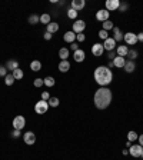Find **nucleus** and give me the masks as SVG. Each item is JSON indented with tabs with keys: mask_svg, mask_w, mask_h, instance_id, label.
<instances>
[{
	"mask_svg": "<svg viewBox=\"0 0 143 160\" xmlns=\"http://www.w3.org/2000/svg\"><path fill=\"white\" fill-rule=\"evenodd\" d=\"M93 101H95V106L99 110L107 109V107L110 106V103H112V92H110V89H107V87H99L95 92Z\"/></svg>",
	"mask_w": 143,
	"mask_h": 160,
	"instance_id": "nucleus-1",
	"label": "nucleus"
},
{
	"mask_svg": "<svg viewBox=\"0 0 143 160\" xmlns=\"http://www.w3.org/2000/svg\"><path fill=\"white\" fill-rule=\"evenodd\" d=\"M95 80L100 87H107L113 80V73L107 66H99L95 70Z\"/></svg>",
	"mask_w": 143,
	"mask_h": 160,
	"instance_id": "nucleus-2",
	"label": "nucleus"
},
{
	"mask_svg": "<svg viewBox=\"0 0 143 160\" xmlns=\"http://www.w3.org/2000/svg\"><path fill=\"white\" fill-rule=\"evenodd\" d=\"M49 110V103L46 100H39L35 106V112L37 114H44Z\"/></svg>",
	"mask_w": 143,
	"mask_h": 160,
	"instance_id": "nucleus-3",
	"label": "nucleus"
},
{
	"mask_svg": "<svg viewBox=\"0 0 143 160\" xmlns=\"http://www.w3.org/2000/svg\"><path fill=\"white\" fill-rule=\"evenodd\" d=\"M13 125V129H17V130H22L24 126H26V119H24V116H22V114H19V116H16V117L13 119L12 122Z\"/></svg>",
	"mask_w": 143,
	"mask_h": 160,
	"instance_id": "nucleus-4",
	"label": "nucleus"
},
{
	"mask_svg": "<svg viewBox=\"0 0 143 160\" xmlns=\"http://www.w3.org/2000/svg\"><path fill=\"white\" fill-rule=\"evenodd\" d=\"M123 40L126 42V44H129V46H135L137 43V35L135 33H132V32H127L123 35Z\"/></svg>",
	"mask_w": 143,
	"mask_h": 160,
	"instance_id": "nucleus-5",
	"label": "nucleus"
},
{
	"mask_svg": "<svg viewBox=\"0 0 143 160\" xmlns=\"http://www.w3.org/2000/svg\"><path fill=\"white\" fill-rule=\"evenodd\" d=\"M129 153H130L132 157H140L143 153V146L140 144H133L129 147Z\"/></svg>",
	"mask_w": 143,
	"mask_h": 160,
	"instance_id": "nucleus-6",
	"label": "nucleus"
},
{
	"mask_svg": "<svg viewBox=\"0 0 143 160\" xmlns=\"http://www.w3.org/2000/svg\"><path fill=\"white\" fill-rule=\"evenodd\" d=\"M84 29H86V23H84L83 20H76V22L73 23V29H72V32H75L76 35H79V33H83Z\"/></svg>",
	"mask_w": 143,
	"mask_h": 160,
	"instance_id": "nucleus-7",
	"label": "nucleus"
},
{
	"mask_svg": "<svg viewBox=\"0 0 143 160\" xmlns=\"http://www.w3.org/2000/svg\"><path fill=\"white\" fill-rule=\"evenodd\" d=\"M106 10L107 12H114V10H119L120 2L119 0H106Z\"/></svg>",
	"mask_w": 143,
	"mask_h": 160,
	"instance_id": "nucleus-8",
	"label": "nucleus"
},
{
	"mask_svg": "<svg viewBox=\"0 0 143 160\" xmlns=\"http://www.w3.org/2000/svg\"><path fill=\"white\" fill-rule=\"evenodd\" d=\"M109 16H110V13L107 12L106 9H102V10H97L96 12V20H99V22H106L109 20Z\"/></svg>",
	"mask_w": 143,
	"mask_h": 160,
	"instance_id": "nucleus-9",
	"label": "nucleus"
},
{
	"mask_svg": "<svg viewBox=\"0 0 143 160\" xmlns=\"http://www.w3.org/2000/svg\"><path fill=\"white\" fill-rule=\"evenodd\" d=\"M103 53H105V47H103L102 43H95V44L92 46V54H93V56L100 57Z\"/></svg>",
	"mask_w": 143,
	"mask_h": 160,
	"instance_id": "nucleus-10",
	"label": "nucleus"
},
{
	"mask_svg": "<svg viewBox=\"0 0 143 160\" xmlns=\"http://www.w3.org/2000/svg\"><path fill=\"white\" fill-rule=\"evenodd\" d=\"M23 140L26 144H29V146H32V144H35L36 143V134L33 133V131H26L23 134Z\"/></svg>",
	"mask_w": 143,
	"mask_h": 160,
	"instance_id": "nucleus-11",
	"label": "nucleus"
},
{
	"mask_svg": "<svg viewBox=\"0 0 143 160\" xmlns=\"http://www.w3.org/2000/svg\"><path fill=\"white\" fill-rule=\"evenodd\" d=\"M103 47H105V50H107V52H112V50H114V49H116V42H114L113 37H109V39H106V40L103 42Z\"/></svg>",
	"mask_w": 143,
	"mask_h": 160,
	"instance_id": "nucleus-12",
	"label": "nucleus"
},
{
	"mask_svg": "<svg viewBox=\"0 0 143 160\" xmlns=\"http://www.w3.org/2000/svg\"><path fill=\"white\" fill-rule=\"evenodd\" d=\"M84 57H86V53H84L82 49H79V50H76V52H73V59H75V62L82 63V62L84 60Z\"/></svg>",
	"mask_w": 143,
	"mask_h": 160,
	"instance_id": "nucleus-13",
	"label": "nucleus"
},
{
	"mask_svg": "<svg viewBox=\"0 0 143 160\" xmlns=\"http://www.w3.org/2000/svg\"><path fill=\"white\" fill-rule=\"evenodd\" d=\"M84 6H86V2H84V0H73V2H72V9H75L76 12L83 10Z\"/></svg>",
	"mask_w": 143,
	"mask_h": 160,
	"instance_id": "nucleus-14",
	"label": "nucleus"
},
{
	"mask_svg": "<svg viewBox=\"0 0 143 160\" xmlns=\"http://www.w3.org/2000/svg\"><path fill=\"white\" fill-rule=\"evenodd\" d=\"M63 40H65L66 43H75V40H76V33L75 32H72V30H69V32H66L65 36H63Z\"/></svg>",
	"mask_w": 143,
	"mask_h": 160,
	"instance_id": "nucleus-15",
	"label": "nucleus"
},
{
	"mask_svg": "<svg viewBox=\"0 0 143 160\" xmlns=\"http://www.w3.org/2000/svg\"><path fill=\"white\" fill-rule=\"evenodd\" d=\"M125 71L126 73H133L135 71V69H136V63H135V60H126L125 63Z\"/></svg>",
	"mask_w": 143,
	"mask_h": 160,
	"instance_id": "nucleus-16",
	"label": "nucleus"
},
{
	"mask_svg": "<svg viewBox=\"0 0 143 160\" xmlns=\"http://www.w3.org/2000/svg\"><path fill=\"white\" fill-rule=\"evenodd\" d=\"M112 62H113V66H114V67H119V69H120V67H125L126 59H125V57H120V56H116V57H114Z\"/></svg>",
	"mask_w": 143,
	"mask_h": 160,
	"instance_id": "nucleus-17",
	"label": "nucleus"
},
{
	"mask_svg": "<svg viewBox=\"0 0 143 160\" xmlns=\"http://www.w3.org/2000/svg\"><path fill=\"white\" fill-rule=\"evenodd\" d=\"M59 30V23H56V22H50V23L46 26V32H49L50 35H53Z\"/></svg>",
	"mask_w": 143,
	"mask_h": 160,
	"instance_id": "nucleus-18",
	"label": "nucleus"
},
{
	"mask_svg": "<svg viewBox=\"0 0 143 160\" xmlns=\"http://www.w3.org/2000/svg\"><path fill=\"white\" fill-rule=\"evenodd\" d=\"M70 69V63H69V60H60L59 63V70L62 73H66V71H69Z\"/></svg>",
	"mask_w": 143,
	"mask_h": 160,
	"instance_id": "nucleus-19",
	"label": "nucleus"
},
{
	"mask_svg": "<svg viewBox=\"0 0 143 160\" xmlns=\"http://www.w3.org/2000/svg\"><path fill=\"white\" fill-rule=\"evenodd\" d=\"M127 53H129V49H127V46H117V49H116V54H117V56H120V57H126V56H127Z\"/></svg>",
	"mask_w": 143,
	"mask_h": 160,
	"instance_id": "nucleus-20",
	"label": "nucleus"
},
{
	"mask_svg": "<svg viewBox=\"0 0 143 160\" xmlns=\"http://www.w3.org/2000/svg\"><path fill=\"white\" fill-rule=\"evenodd\" d=\"M113 39L114 42H122L123 40V33H122V30L119 27H113Z\"/></svg>",
	"mask_w": 143,
	"mask_h": 160,
	"instance_id": "nucleus-21",
	"label": "nucleus"
},
{
	"mask_svg": "<svg viewBox=\"0 0 143 160\" xmlns=\"http://www.w3.org/2000/svg\"><path fill=\"white\" fill-rule=\"evenodd\" d=\"M6 69L7 70H16V69H19V62L17 60H7L6 63Z\"/></svg>",
	"mask_w": 143,
	"mask_h": 160,
	"instance_id": "nucleus-22",
	"label": "nucleus"
},
{
	"mask_svg": "<svg viewBox=\"0 0 143 160\" xmlns=\"http://www.w3.org/2000/svg\"><path fill=\"white\" fill-rule=\"evenodd\" d=\"M69 53H70V52H69V49H67V47H62L59 50V57L62 60H67V57H69Z\"/></svg>",
	"mask_w": 143,
	"mask_h": 160,
	"instance_id": "nucleus-23",
	"label": "nucleus"
},
{
	"mask_svg": "<svg viewBox=\"0 0 143 160\" xmlns=\"http://www.w3.org/2000/svg\"><path fill=\"white\" fill-rule=\"evenodd\" d=\"M30 69L33 71H39V70H42V63L39 62V60H33L32 63H30Z\"/></svg>",
	"mask_w": 143,
	"mask_h": 160,
	"instance_id": "nucleus-24",
	"label": "nucleus"
},
{
	"mask_svg": "<svg viewBox=\"0 0 143 160\" xmlns=\"http://www.w3.org/2000/svg\"><path fill=\"white\" fill-rule=\"evenodd\" d=\"M43 82H44V86H47V87H53L54 83H56V82H54V77H52V76L44 77Z\"/></svg>",
	"mask_w": 143,
	"mask_h": 160,
	"instance_id": "nucleus-25",
	"label": "nucleus"
},
{
	"mask_svg": "<svg viewBox=\"0 0 143 160\" xmlns=\"http://www.w3.org/2000/svg\"><path fill=\"white\" fill-rule=\"evenodd\" d=\"M50 14H49V13H43L42 16H40V23H43L44 24V26H47L49 23H50Z\"/></svg>",
	"mask_w": 143,
	"mask_h": 160,
	"instance_id": "nucleus-26",
	"label": "nucleus"
},
{
	"mask_svg": "<svg viewBox=\"0 0 143 160\" xmlns=\"http://www.w3.org/2000/svg\"><path fill=\"white\" fill-rule=\"evenodd\" d=\"M12 74H13V77H14L16 80H20V79H23V76H24V73H23L22 69H16V70H13Z\"/></svg>",
	"mask_w": 143,
	"mask_h": 160,
	"instance_id": "nucleus-27",
	"label": "nucleus"
},
{
	"mask_svg": "<svg viewBox=\"0 0 143 160\" xmlns=\"http://www.w3.org/2000/svg\"><path fill=\"white\" fill-rule=\"evenodd\" d=\"M137 137H139V134H137L136 131H129V133H127V142H135V140H137Z\"/></svg>",
	"mask_w": 143,
	"mask_h": 160,
	"instance_id": "nucleus-28",
	"label": "nucleus"
},
{
	"mask_svg": "<svg viewBox=\"0 0 143 160\" xmlns=\"http://www.w3.org/2000/svg\"><path fill=\"white\" fill-rule=\"evenodd\" d=\"M47 103H49V107H57L59 106V103H60V100L57 99V97H50Z\"/></svg>",
	"mask_w": 143,
	"mask_h": 160,
	"instance_id": "nucleus-29",
	"label": "nucleus"
},
{
	"mask_svg": "<svg viewBox=\"0 0 143 160\" xmlns=\"http://www.w3.org/2000/svg\"><path fill=\"white\" fill-rule=\"evenodd\" d=\"M14 80H16V79L13 77V74H12V73H9V74H7V76L5 77V83H6L7 86H12V84L14 83Z\"/></svg>",
	"mask_w": 143,
	"mask_h": 160,
	"instance_id": "nucleus-30",
	"label": "nucleus"
},
{
	"mask_svg": "<svg viewBox=\"0 0 143 160\" xmlns=\"http://www.w3.org/2000/svg\"><path fill=\"white\" fill-rule=\"evenodd\" d=\"M113 27H114V24L112 23L110 20H106V22L103 23V27H102V29H103V30H106V32H109V30H112Z\"/></svg>",
	"mask_w": 143,
	"mask_h": 160,
	"instance_id": "nucleus-31",
	"label": "nucleus"
},
{
	"mask_svg": "<svg viewBox=\"0 0 143 160\" xmlns=\"http://www.w3.org/2000/svg\"><path fill=\"white\" fill-rule=\"evenodd\" d=\"M37 22H40V16H37V14H32L29 17V23L30 24H36Z\"/></svg>",
	"mask_w": 143,
	"mask_h": 160,
	"instance_id": "nucleus-32",
	"label": "nucleus"
},
{
	"mask_svg": "<svg viewBox=\"0 0 143 160\" xmlns=\"http://www.w3.org/2000/svg\"><path fill=\"white\" fill-rule=\"evenodd\" d=\"M67 17L69 19H76L78 17V12H76V10H75V9H69V10H67Z\"/></svg>",
	"mask_w": 143,
	"mask_h": 160,
	"instance_id": "nucleus-33",
	"label": "nucleus"
},
{
	"mask_svg": "<svg viewBox=\"0 0 143 160\" xmlns=\"http://www.w3.org/2000/svg\"><path fill=\"white\" fill-rule=\"evenodd\" d=\"M99 37H100L102 40H106V39H109V32H106V30L102 29L100 32H99Z\"/></svg>",
	"mask_w": 143,
	"mask_h": 160,
	"instance_id": "nucleus-34",
	"label": "nucleus"
},
{
	"mask_svg": "<svg viewBox=\"0 0 143 160\" xmlns=\"http://www.w3.org/2000/svg\"><path fill=\"white\" fill-rule=\"evenodd\" d=\"M33 84H35V87H42L43 84H44V82H43V79H39V77H37V79L33 80Z\"/></svg>",
	"mask_w": 143,
	"mask_h": 160,
	"instance_id": "nucleus-35",
	"label": "nucleus"
},
{
	"mask_svg": "<svg viewBox=\"0 0 143 160\" xmlns=\"http://www.w3.org/2000/svg\"><path fill=\"white\" fill-rule=\"evenodd\" d=\"M9 73H7V69L6 66H2L0 65V77H6Z\"/></svg>",
	"mask_w": 143,
	"mask_h": 160,
	"instance_id": "nucleus-36",
	"label": "nucleus"
},
{
	"mask_svg": "<svg viewBox=\"0 0 143 160\" xmlns=\"http://www.w3.org/2000/svg\"><path fill=\"white\" fill-rule=\"evenodd\" d=\"M127 56H129V59L130 60H135L137 57V50H129Z\"/></svg>",
	"mask_w": 143,
	"mask_h": 160,
	"instance_id": "nucleus-37",
	"label": "nucleus"
},
{
	"mask_svg": "<svg viewBox=\"0 0 143 160\" xmlns=\"http://www.w3.org/2000/svg\"><path fill=\"white\" fill-rule=\"evenodd\" d=\"M127 7H129V5H127V3H120L119 12H126V10H127Z\"/></svg>",
	"mask_w": 143,
	"mask_h": 160,
	"instance_id": "nucleus-38",
	"label": "nucleus"
},
{
	"mask_svg": "<svg viewBox=\"0 0 143 160\" xmlns=\"http://www.w3.org/2000/svg\"><path fill=\"white\" fill-rule=\"evenodd\" d=\"M49 99H50V95H49V92H43V93H42V100L49 101Z\"/></svg>",
	"mask_w": 143,
	"mask_h": 160,
	"instance_id": "nucleus-39",
	"label": "nucleus"
},
{
	"mask_svg": "<svg viewBox=\"0 0 143 160\" xmlns=\"http://www.w3.org/2000/svg\"><path fill=\"white\" fill-rule=\"evenodd\" d=\"M12 137H14V139L20 137V130H17V129H13V131H12Z\"/></svg>",
	"mask_w": 143,
	"mask_h": 160,
	"instance_id": "nucleus-40",
	"label": "nucleus"
},
{
	"mask_svg": "<svg viewBox=\"0 0 143 160\" xmlns=\"http://www.w3.org/2000/svg\"><path fill=\"white\" fill-rule=\"evenodd\" d=\"M76 39H78V42H84L86 36H84L83 33H79V35H76Z\"/></svg>",
	"mask_w": 143,
	"mask_h": 160,
	"instance_id": "nucleus-41",
	"label": "nucleus"
},
{
	"mask_svg": "<svg viewBox=\"0 0 143 160\" xmlns=\"http://www.w3.org/2000/svg\"><path fill=\"white\" fill-rule=\"evenodd\" d=\"M107 56H109V59H112V60H113L114 57L117 56V54H116V52H114V50H112V52H109V54H107Z\"/></svg>",
	"mask_w": 143,
	"mask_h": 160,
	"instance_id": "nucleus-42",
	"label": "nucleus"
},
{
	"mask_svg": "<svg viewBox=\"0 0 143 160\" xmlns=\"http://www.w3.org/2000/svg\"><path fill=\"white\" fill-rule=\"evenodd\" d=\"M70 49L73 50V52H76V50H79V44H78V43H72Z\"/></svg>",
	"mask_w": 143,
	"mask_h": 160,
	"instance_id": "nucleus-43",
	"label": "nucleus"
},
{
	"mask_svg": "<svg viewBox=\"0 0 143 160\" xmlns=\"http://www.w3.org/2000/svg\"><path fill=\"white\" fill-rule=\"evenodd\" d=\"M52 36H53V35H50V33H49V32H46V33H44V36H43V37H44V40H50V39H52Z\"/></svg>",
	"mask_w": 143,
	"mask_h": 160,
	"instance_id": "nucleus-44",
	"label": "nucleus"
},
{
	"mask_svg": "<svg viewBox=\"0 0 143 160\" xmlns=\"http://www.w3.org/2000/svg\"><path fill=\"white\" fill-rule=\"evenodd\" d=\"M137 140H139V144H140V146H143V134H140V136L137 137Z\"/></svg>",
	"mask_w": 143,
	"mask_h": 160,
	"instance_id": "nucleus-45",
	"label": "nucleus"
},
{
	"mask_svg": "<svg viewBox=\"0 0 143 160\" xmlns=\"http://www.w3.org/2000/svg\"><path fill=\"white\" fill-rule=\"evenodd\" d=\"M137 42H143V33H139V35H137Z\"/></svg>",
	"mask_w": 143,
	"mask_h": 160,
	"instance_id": "nucleus-46",
	"label": "nucleus"
},
{
	"mask_svg": "<svg viewBox=\"0 0 143 160\" xmlns=\"http://www.w3.org/2000/svg\"><path fill=\"white\" fill-rule=\"evenodd\" d=\"M122 153L125 154V156H127V154H129V150H127V149H125V150H123V152H122Z\"/></svg>",
	"mask_w": 143,
	"mask_h": 160,
	"instance_id": "nucleus-47",
	"label": "nucleus"
},
{
	"mask_svg": "<svg viewBox=\"0 0 143 160\" xmlns=\"http://www.w3.org/2000/svg\"><path fill=\"white\" fill-rule=\"evenodd\" d=\"M140 157H142V159H143V153H142V156H140Z\"/></svg>",
	"mask_w": 143,
	"mask_h": 160,
	"instance_id": "nucleus-48",
	"label": "nucleus"
}]
</instances>
